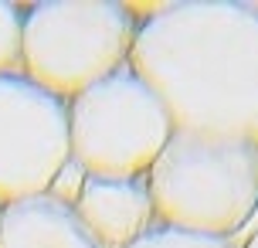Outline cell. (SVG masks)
Wrapping results in <instances>:
<instances>
[{
  "instance_id": "1",
  "label": "cell",
  "mask_w": 258,
  "mask_h": 248,
  "mask_svg": "<svg viewBox=\"0 0 258 248\" xmlns=\"http://www.w3.org/2000/svg\"><path fill=\"white\" fill-rule=\"evenodd\" d=\"M133 17L140 27L129 68L163 102L173 130L258 143V4L183 0Z\"/></svg>"
},
{
  "instance_id": "2",
  "label": "cell",
  "mask_w": 258,
  "mask_h": 248,
  "mask_svg": "<svg viewBox=\"0 0 258 248\" xmlns=\"http://www.w3.org/2000/svg\"><path fill=\"white\" fill-rule=\"evenodd\" d=\"M146 187L156 224L231 241L258 211V143L173 130Z\"/></svg>"
},
{
  "instance_id": "3",
  "label": "cell",
  "mask_w": 258,
  "mask_h": 248,
  "mask_svg": "<svg viewBox=\"0 0 258 248\" xmlns=\"http://www.w3.org/2000/svg\"><path fill=\"white\" fill-rule=\"evenodd\" d=\"M140 21L116 0H44L24 11L21 75L72 102L129 65Z\"/></svg>"
},
{
  "instance_id": "4",
  "label": "cell",
  "mask_w": 258,
  "mask_h": 248,
  "mask_svg": "<svg viewBox=\"0 0 258 248\" xmlns=\"http://www.w3.org/2000/svg\"><path fill=\"white\" fill-rule=\"evenodd\" d=\"M173 136L163 102L122 65L68 102V146L89 177H146Z\"/></svg>"
},
{
  "instance_id": "5",
  "label": "cell",
  "mask_w": 258,
  "mask_h": 248,
  "mask_svg": "<svg viewBox=\"0 0 258 248\" xmlns=\"http://www.w3.org/2000/svg\"><path fill=\"white\" fill-rule=\"evenodd\" d=\"M68 157V102L21 72L0 75V208L44 194Z\"/></svg>"
},
{
  "instance_id": "6",
  "label": "cell",
  "mask_w": 258,
  "mask_h": 248,
  "mask_svg": "<svg viewBox=\"0 0 258 248\" xmlns=\"http://www.w3.org/2000/svg\"><path fill=\"white\" fill-rule=\"evenodd\" d=\"M72 211L99 248H129L156 224L146 177H89Z\"/></svg>"
},
{
  "instance_id": "7",
  "label": "cell",
  "mask_w": 258,
  "mask_h": 248,
  "mask_svg": "<svg viewBox=\"0 0 258 248\" xmlns=\"http://www.w3.org/2000/svg\"><path fill=\"white\" fill-rule=\"evenodd\" d=\"M0 248H99L72 208L38 194L0 208Z\"/></svg>"
},
{
  "instance_id": "8",
  "label": "cell",
  "mask_w": 258,
  "mask_h": 248,
  "mask_svg": "<svg viewBox=\"0 0 258 248\" xmlns=\"http://www.w3.org/2000/svg\"><path fill=\"white\" fill-rule=\"evenodd\" d=\"M129 248H238L228 238H207V235H190V231H177V228H163L153 224L143 238H136Z\"/></svg>"
},
{
  "instance_id": "9",
  "label": "cell",
  "mask_w": 258,
  "mask_h": 248,
  "mask_svg": "<svg viewBox=\"0 0 258 248\" xmlns=\"http://www.w3.org/2000/svg\"><path fill=\"white\" fill-rule=\"evenodd\" d=\"M21 24L24 11L0 0V75L21 72Z\"/></svg>"
},
{
  "instance_id": "10",
  "label": "cell",
  "mask_w": 258,
  "mask_h": 248,
  "mask_svg": "<svg viewBox=\"0 0 258 248\" xmlns=\"http://www.w3.org/2000/svg\"><path fill=\"white\" fill-rule=\"evenodd\" d=\"M85 183H89V173H85V167H82L78 160L68 157L61 167H58V173L51 177V183H48V191H44V194L54 197V201H58V204H64V208H75V201L82 197Z\"/></svg>"
},
{
  "instance_id": "11",
  "label": "cell",
  "mask_w": 258,
  "mask_h": 248,
  "mask_svg": "<svg viewBox=\"0 0 258 248\" xmlns=\"http://www.w3.org/2000/svg\"><path fill=\"white\" fill-rule=\"evenodd\" d=\"M241 248H258V231H251V235H248V241Z\"/></svg>"
}]
</instances>
